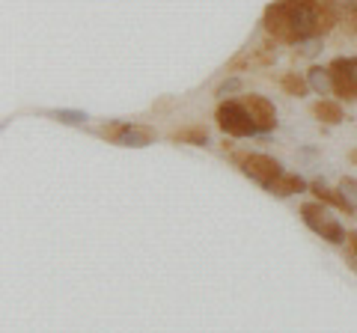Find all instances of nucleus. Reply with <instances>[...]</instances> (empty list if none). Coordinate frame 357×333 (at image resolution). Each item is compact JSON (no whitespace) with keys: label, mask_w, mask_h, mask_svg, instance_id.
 <instances>
[{"label":"nucleus","mask_w":357,"mask_h":333,"mask_svg":"<svg viewBox=\"0 0 357 333\" xmlns=\"http://www.w3.org/2000/svg\"><path fill=\"white\" fill-rule=\"evenodd\" d=\"M265 30L280 42H307L321 30L316 0H277L265 9Z\"/></svg>","instance_id":"nucleus-1"},{"label":"nucleus","mask_w":357,"mask_h":333,"mask_svg":"<svg viewBox=\"0 0 357 333\" xmlns=\"http://www.w3.org/2000/svg\"><path fill=\"white\" fill-rule=\"evenodd\" d=\"M301 217H304V224L316 232V235H321L331 244H342L345 238H349L345 235V229L340 226V220L333 217L321 203H304L301 206Z\"/></svg>","instance_id":"nucleus-2"},{"label":"nucleus","mask_w":357,"mask_h":333,"mask_svg":"<svg viewBox=\"0 0 357 333\" xmlns=\"http://www.w3.org/2000/svg\"><path fill=\"white\" fill-rule=\"evenodd\" d=\"M218 125L227 131V134L232 137H250V134H259L253 125V116H250V110L244 107V102H223L218 107Z\"/></svg>","instance_id":"nucleus-3"},{"label":"nucleus","mask_w":357,"mask_h":333,"mask_svg":"<svg viewBox=\"0 0 357 333\" xmlns=\"http://www.w3.org/2000/svg\"><path fill=\"white\" fill-rule=\"evenodd\" d=\"M241 173L268 191V187H271L283 176V166H280V161H277V158H271V155L253 152V155H244V158H241Z\"/></svg>","instance_id":"nucleus-4"},{"label":"nucleus","mask_w":357,"mask_h":333,"mask_svg":"<svg viewBox=\"0 0 357 333\" xmlns=\"http://www.w3.org/2000/svg\"><path fill=\"white\" fill-rule=\"evenodd\" d=\"M328 69L333 75V93L345 102H357V57H337Z\"/></svg>","instance_id":"nucleus-5"},{"label":"nucleus","mask_w":357,"mask_h":333,"mask_svg":"<svg viewBox=\"0 0 357 333\" xmlns=\"http://www.w3.org/2000/svg\"><path fill=\"white\" fill-rule=\"evenodd\" d=\"M102 134L119 143V146H131V149H143L155 143V131L146 125H134V122H116L110 128H102Z\"/></svg>","instance_id":"nucleus-6"},{"label":"nucleus","mask_w":357,"mask_h":333,"mask_svg":"<svg viewBox=\"0 0 357 333\" xmlns=\"http://www.w3.org/2000/svg\"><path fill=\"white\" fill-rule=\"evenodd\" d=\"M244 102V107L250 110V116H253V125H256V131L259 134H268V131H274L277 128V110H274V104L268 102L265 95H244L241 98Z\"/></svg>","instance_id":"nucleus-7"},{"label":"nucleus","mask_w":357,"mask_h":333,"mask_svg":"<svg viewBox=\"0 0 357 333\" xmlns=\"http://www.w3.org/2000/svg\"><path fill=\"white\" fill-rule=\"evenodd\" d=\"M307 187V182L301 179L298 173H283L280 179H277L271 187H268V194H274V196H292V194H298V191H304Z\"/></svg>","instance_id":"nucleus-8"},{"label":"nucleus","mask_w":357,"mask_h":333,"mask_svg":"<svg viewBox=\"0 0 357 333\" xmlns=\"http://www.w3.org/2000/svg\"><path fill=\"white\" fill-rule=\"evenodd\" d=\"M307 84L319 95H331L333 93V75H331V69H321V65H312L310 75H307Z\"/></svg>","instance_id":"nucleus-9"},{"label":"nucleus","mask_w":357,"mask_h":333,"mask_svg":"<svg viewBox=\"0 0 357 333\" xmlns=\"http://www.w3.org/2000/svg\"><path fill=\"white\" fill-rule=\"evenodd\" d=\"M310 191L316 194L321 203H328V206H333V208H342V212H349V206H345V199H342V194H340V187L333 191V187H328L325 182H312L310 185ZM351 215V212H349Z\"/></svg>","instance_id":"nucleus-10"},{"label":"nucleus","mask_w":357,"mask_h":333,"mask_svg":"<svg viewBox=\"0 0 357 333\" xmlns=\"http://www.w3.org/2000/svg\"><path fill=\"white\" fill-rule=\"evenodd\" d=\"M312 114H316L321 122H328V125H340L342 122V107L337 102H328V98H321V102L312 107Z\"/></svg>","instance_id":"nucleus-11"},{"label":"nucleus","mask_w":357,"mask_h":333,"mask_svg":"<svg viewBox=\"0 0 357 333\" xmlns=\"http://www.w3.org/2000/svg\"><path fill=\"white\" fill-rule=\"evenodd\" d=\"M173 140H182V143H191V146H206L208 134L203 128H185V131H176Z\"/></svg>","instance_id":"nucleus-12"},{"label":"nucleus","mask_w":357,"mask_h":333,"mask_svg":"<svg viewBox=\"0 0 357 333\" xmlns=\"http://www.w3.org/2000/svg\"><path fill=\"white\" fill-rule=\"evenodd\" d=\"M340 194H342V199H345V206H349V212H357V179H345L340 182Z\"/></svg>","instance_id":"nucleus-13"},{"label":"nucleus","mask_w":357,"mask_h":333,"mask_svg":"<svg viewBox=\"0 0 357 333\" xmlns=\"http://www.w3.org/2000/svg\"><path fill=\"white\" fill-rule=\"evenodd\" d=\"M280 86H283L289 95H304L310 84H307V81H301L298 75H283V77H280Z\"/></svg>","instance_id":"nucleus-14"},{"label":"nucleus","mask_w":357,"mask_h":333,"mask_svg":"<svg viewBox=\"0 0 357 333\" xmlns=\"http://www.w3.org/2000/svg\"><path fill=\"white\" fill-rule=\"evenodd\" d=\"M57 119L69 122V125H81V122H86V114H81V110H57Z\"/></svg>","instance_id":"nucleus-15"},{"label":"nucleus","mask_w":357,"mask_h":333,"mask_svg":"<svg viewBox=\"0 0 357 333\" xmlns=\"http://www.w3.org/2000/svg\"><path fill=\"white\" fill-rule=\"evenodd\" d=\"M238 90H241V81L238 77H229V81H223L218 86V95H229V93H238Z\"/></svg>","instance_id":"nucleus-16"},{"label":"nucleus","mask_w":357,"mask_h":333,"mask_svg":"<svg viewBox=\"0 0 357 333\" xmlns=\"http://www.w3.org/2000/svg\"><path fill=\"white\" fill-rule=\"evenodd\" d=\"M345 241H349V247H351V256L357 259V232H351V235L345 238Z\"/></svg>","instance_id":"nucleus-17"}]
</instances>
